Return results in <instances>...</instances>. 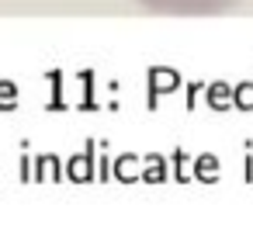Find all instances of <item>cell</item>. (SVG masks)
<instances>
[{
	"label": "cell",
	"mask_w": 253,
	"mask_h": 246,
	"mask_svg": "<svg viewBox=\"0 0 253 246\" xmlns=\"http://www.w3.org/2000/svg\"><path fill=\"white\" fill-rule=\"evenodd\" d=\"M139 4L163 11V14H222L239 0H139Z\"/></svg>",
	"instance_id": "cell-1"
}]
</instances>
